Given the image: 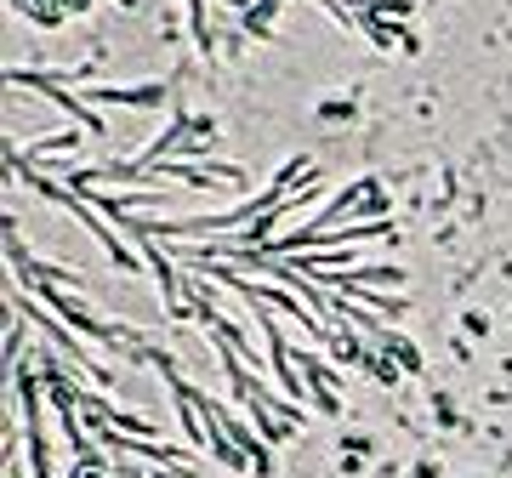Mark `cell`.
<instances>
[{"mask_svg":"<svg viewBox=\"0 0 512 478\" xmlns=\"http://www.w3.org/2000/svg\"><path fill=\"white\" fill-rule=\"evenodd\" d=\"M6 80H12V86H29V92H46V97H52V103H57L63 114H74V120H80V131H92L97 143L109 137V120H103V114H92L86 103H80V97H69V92H63V80H57V74H40V69H12Z\"/></svg>","mask_w":512,"mask_h":478,"instance_id":"obj_1","label":"cell"},{"mask_svg":"<svg viewBox=\"0 0 512 478\" xmlns=\"http://www.w3.org/2000/svg\"><path fill=\"white\" fill-rule=\"evenodd\" d=\"M97 103H126V109H160L165 86H97Z\"/></svg>","mask_w":512,"mask_h":478,"instance_id":"obj_2","label":"cell"}]
</instances>
